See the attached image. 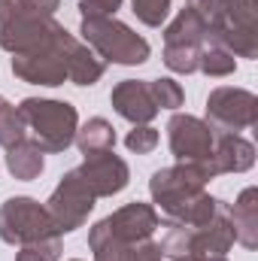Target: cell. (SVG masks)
<instances>
[{"instance_id": "cell-24", "label": "cell", "mask_w": 258, "mask_h": 261, "mask_svg": "<svg viewBox=\"0 0 258 261\" xmlns=\"http://www.w3.org/2000/svg\"><path fill=\"white\" fill-rule=\"evenodd\" d=\"M61 255H64L61 237H49V240L31 243V246H18L15 261H61Z\"/></svg>"}, {"instance_id": "cell-23", "label": "cell", "mask_w": 258, "mask_h": 261, "mask_svg": "<svg viewBox=\"0 0 258 261\" xmlns=\"http://www.w3.org/2000/svg\"><path fill=\"white\" fill-rule=\"evenodd\" d=\"M131 9L146 28H161L170 18L173 0H131Z\"/></svg>"}, {"instance_id": "cell-19", "label": "cell", "mask_w": 258, "mask_h": 261, "mask_svg": "<svg viewBox=\"0 0 258 261\" xmlns=\"http://www.w3.org/2000/svg\"><path fill=\"white\" fill-rule=\"evenodd\" d=\"M104 73H107V64L82 40H76L73 49H70V76H67V82H73L79 88H91V85H97L104 79Z\"/></svg>"}, {"instance_id": "cell-8", "label": "cell", "mask_w": 258, "mask_h": 261, "mask_svg": "<svg viewBox=\"0 0 258 261\" xmlns=\"http://www.w3.org/2000/svg\"><path fill=\"white\" fill-rule=\"evenodd\" d=\"M161 228V216L152 203L143 200H131L125 206H119L116 213L104 216L100 222L91 225L88 231V246L104 243V240H116V243H140L149 240L155 231Z\"/></svg>"}, {"instance_id": "cell-21", "label": "cell", "mask_w": 258, "mask_h": 261, "mask_svg": "<svg viewBox=\"0 0 258 261\" xmlns=\"http://www.w3.org/2000/svg\"><path fill=\"white\" fill-rule=\"evenodd\" d=\"M149 91H152V100L158 110H170L176 113L183 103H186V91L176 79L170 76H158V79H149Z\"/></svg>"}, {"instance_id": "cell-28", "label": "cell", "mask_w": 258, "mask_h": 261, "mask_svg": "<svg viewBox=\"0 0 258 261\" xmlns=\"http://www.w3.org/2000/svg\"><path fill=\"white\" fill-rule=\"evenodd\" d=\"M15 3H18L21 12L40 15V18H55V12H58V6H61V0H15Z\"/></svg>"}, {"instance_id": "cell-30", "label": "cell", "mask_w": 258, "mask_h": 261, "mask_svg": "<svg viewBox=\"0 0 258 261\" xmlns=\"http://www.w3.org/2000/svg\"><path fill=\"white\" fill-rule=\"evenodd\" d=\"M203 261H228V258H203Z\"/></svg>"}, {"instance_id": "cell-12", "label": "cell", "mask_w": 258, "mask_h": 261, "mask_svg": "<svg viewBox=\"0 0 258 261\" xmlns=\"http://www.w3.org/2000/svg\"><path fill=\"white\" fill-rule=\"evenodd\" d=\"M167 143L176 161H192V164H210L216 134L213 128L189 113H173L167 122ZM213 170V167H210Z\"/></svg>"}, {"instance_id": "cell-10", "label": "cell", "mask_w": 258, "mask_h": 261, "mask_svg": "<svg viewBox=\"0 0 258 261\" xmlns=\"http://www.w3.org/2000/svg\"><path fill=\"white\" fill-rule=\"evenodd\" d=\"M94 203H97V197L91 195V189L85 186V179H82L79 170L73 167V170H67L64 176H61V182H58L55 192L49 195L46 210H49V216H52L58 234L64 237V234H73L76 228H82V225L88 222Z\"/></svg>"}, {"instance_id": "cell-6", "label": "cell", "mask_w": 258, "mask_h": 261, "mask_svg": "<svg viewBox=\"0 0 258 261\" xmlns=\"http://www.w3.org/2000/svg\"><path fill=\"white\" fill-rule=\"evenodd\" d=\"M61 28L64 24H58L55 18L21 12L15 0H0V49L9 55H28L52 43Z\"/></svg>"}, {"instance_id": "cell-14", "label": "cell", "mask_w": 258, "mask_h": 261, "mask_svg": "<svg viewBox=\"0 0 258 261\" xmlns=\"http://www.w3.org/2000/svg\"><path fill=\"white\" fill-rule=\"evenodd\" d=\"M110 103H113L116 116H122L131 125H149L161 113L155 107V100H152L149 79H122L110 91Z\"/></svg>"}, {"instance_id": "cell-29", "label": "cell", "mask_w": 258, "mask_h": 261, "mask_svg": "<svg viewBox=\"0 0 258 261\" xmlns=\"http://www.w3.org/2000/svg\"><path fill=\"white\" fill-rule=\"evenodd\" d=\"M125 0H79V12L85 15H116Z\"/></svg>"}, {"instance_id": "cell-25", "label": "cell", "mask_w": 258, "mask_h": 261, "mask_svg": "<svg viewBox=\"0 0 258 261\" xmlns=\"http://www.w3.org/2000/svg\"><path fill=\"white\" fill-rule=\"evenodd\" d=\"M158 143H161V134L152 125H134V130H128V137H125L128 152H137V155H152L158 149Z\"/></svg>"}, {"instance_id": "cell-1", "label": "cell", "mask_w": 258, "mask_h": 261, "mask_svg": "<svg viewBox=\"0 0 258 261\" xmlns=\"http://www.w3.org/2000/svg\"><path fill=\"white\" fill-rule=\"evenodd\" d=\"M15 110L24 125V140L43 155H61L73 146L79 128V113L73 103L55 97H24Z\"/></svg>"}, {"instance_id": "cell-13", "label": "cell", "mask_w": 258, "mask_h": 261, "mask_svg": "<svg viewBox=\"0 0 258 261\" xmlns=\"http://www.w3.org/2000/svg\"><path fill=\"white\" fill-rule=\"evenodd\" d=\"M79 176L85 179V186L91 189V195L97 197H113L119 192H125L131 182V167L125 158H119L113 149L100 152V155H88L82 158V164L76 167Z\"/></svg>"}, {"instance_id": "cell-31", "label": "cell", "mask_w": 258, "mask_h": 261, "mask_svg": "<svg viewBox=\"0 0 258 261\" xmlns=\"http://www.w3.org/2000/svg\"><path fill=\"white\" fill-rule=\"evenodd\" d=\"M70 261H82V258H70Z\"/></svg>"}, {"instance_id": "cell-11", "label": "cell", "mask_w": 258, "mask_h": 261, "mask_svg": "<svg viewBox=\"0 0 258 261\" xmlns=\"http://www.w3.org/2000/svg\"><path fill=\"white\" fill-rule=\"evenodd\" d=\"M213 34L234 52V58H258V0H228Z\"/></svg>"}, {"instance_id": "cell-15", "label": "cell", "mask_w": 258, "mask_h": 261, "mask_svg": "<svg viewBox=\"0 0 258 261\" xmlns=\"http://www.w3.org/2000/svg\"><path fill=\"white\" fill-rule=\"evenodd\" d=\"M252 164H255V146H252V140H246L243 134H216L213 155H210V167H213L216 176L246 173Z\"/></svg>"}, {"instance_id": "cell-5", "label": "cell", "mask_w": 258, "mask_h": 261, "mask_svg": "<svg viewBox=\"0 0 258 261\" xmlns=\"http://www.w3.org/2000/svg\"><path fill=\"white\" fill-rule=\"evenodd\" d=\"M49 237H61L46 203L28 195L6 197L0 203V240L9 246H31Z\"/></svg>"}, {"instance_id": "cell-20", "label": "cell", "mask_w": 258, "mask_h": 261, "mask_svg": "<svg viewBox=\"0 0 258 261\" xmlns=\"http://www.w3.org/2000/svg\"><path fill=\"white\" fill-rule=\"evenodd\" d=\"M76 149L88 158V155H100V152H110L116 149V128L104 119V116H94L88 119L85 125L76 128V137H73Z\"/></svg>"}, {"instance_id": "cell-16", "label": "cell", "mask_w": 258, "mask_h": 261, "mask_svg": "<svg viewBox=\"0 0 258 261\" xmlns=\"http://www.w3.org/2000/svg\"><path fill=\"white\" fill-rule=\"evenodd\" d=\"M231 225L234 237L243 249H258V189L246 186L231 203Z\"/></svg>"}, {"instance_id": "cell-3", "label": "cell", "mask_w": 258, "mask_h": 261, "mask_svg": "<svg viewBox=\"0 0 258 261\" xmlns=\"http://www.w3.org/2000/svg\"><path fill=\"white\" fill-rule=\"evenodd\" d=\"M210 179H216V173L210 170V164H192V161H176L173 167H161L152 173L149 179V195L152 206L164 213V219L176 216L186 203H192L200 192H207Z\"/></svg>"}, {"instance_id": "cell-4", "label": "cell", "mask_w": 258, "mask_h": 261, "mask_svg": "<svg viewBox=\"0 0 258 261\" xmlns=\"http://www.w3.org/2000/svg\"><path fill=\"white\" fill-rule=\"evenodd\" d=\"M76 40L79 37H73L67 28H61L52 43H46L28 55H12V64H9L12 76L28 85H46V88L64 85L70 76V49Z\"/></svg>"}, {"instance_id": "cell-18", "label": "cell", "mask_w": 258, "mask_h": 261, "mask_svg": "<svg viewBox=\"0 0 258 261\" xmlns=\"http://www.w3.org/2000/svg\"><path fill=\"white\" fill-rule=\"evenodd\" d=\"M6 170H9V176H15L21 182H31L46 170V158L34 143L18 140L6 149Z\"/></svg>"}, {"instance_id": "cell-7", "label": "cell", "mask_w": 258, "mask_h": 261, "mask_svg": "<svg viewBox=\"0 0 258 261\" xmlns=\"http://www.w3.org/2000/svg\"><path fill=\"white\" fill-rule=\"evenodd\" d=\"M207 34H210V24L192 6L179 9L173 15V21L164 28V58H161L164 67L179 76L197 73V52H200V43Z\"/></svg>"}, {"instance_id": "cell-26", "label": "cell", "mask_w": 258, "mask_h": 261, "mask_svg": "<svg viewBox=\"0 0 258 261\" xmlns=\"http://www.w3.org/2000/svg\"><path fill=\"white\" fill-rule=\"evenodd\" d=\"M186 6H192L194 12H197V15H200V18H203V21H207L210 28H213V24L219 21V15L225 12L228 0H189Z\"/></svg>"}, {"instance_id": "cell-17", "label": "cell", "mask_w": 258, "mask_h": 261, "mask_svg": "<svg viewBox=\"0 0 258 261\" xmlns=\"http://www.w3.org/2000/svg\"><path fill=\"white\" fill-rule=\"evenodd\" d=\"M197 73H203V76H210V79H225V76H234V73H237V58H234V52L213 34V28H210V34H207L203 43H200V52H197Z\"/></svg>"}, {"instance_id": "cell-2", "label": "cell", "mask_w": 258, "mask_h": 261, "mask_svg": "<svg viewBox=\"0 0 258 261\" xmlns=\"http://www.w3.org/2000/svg\"><path fill=\"white\" fill-rule=\"evenodd\" d=\"M82 43L104 61L119 67H140L149 61L152 46L134 28L119 21L116 15H85L79 24Z\"/></svg>"}, {"instance_id": "cell-22", "label": "cell", "mask_w": 258, "mask_h": 261, "mask_svg": "<svg viewBox=\"0 0 258 261\" xmlns=\"http://www.w3.org/2000/svg\"><path fill=\"white\" fill-rule=\"evenodd\" d=\"M18 140H24V125H21V116H18V110L0 94V146L3 149H9L12 143H18Z\"/></svg>"}, {"instance_id": "cell-27", "label": "cell", "mask_w": 258, "mask_h": 261, "mask_svg": "<svg viewBox=\"0 0 258 261\" xmlns=\"http://www.w3.org/2000/svg\"><path fill=\"white\" fill-rule=\"evenodd\" d=\"M125 261H164V252H161V243H155L152 237L149 240H140L128 249V258Z\"/></svg>"}, {"instance_id": "cell-9", "label": "cell", "mask_w": 258, "mask_h": 261, "mask_svg": "<svg viewBox=\"0 0 258 261\" xmlns=\"http://www.w3.org/2000/svg\"><path fill=\"white\" fill-rule=\"evenodd\" d=\"M213 134H240L255 128L258 97L240 85H219L207 94V119Z\"/></svg>"}]
</instances>
